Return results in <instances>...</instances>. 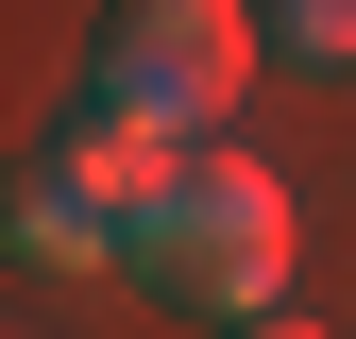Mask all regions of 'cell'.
<instances>
[{
	"mask_svg": "<svg viewBox=\"0 0 356 339\" xmlns=\"http://www.w3.org/2000/svg\"><path fill=\"white\" fill-rule=\"evenodd\" d=\"M119 272H136L153 306H187V322H272L289 306V187L254 153H187V187L136 221Z\"/></svg>",
	"mask_w": 356,
	"mask_h": 339,
	"instance_id": "obj_1",
	"label": "cell"
},
{
	"mask_svg": "<svg viewBox=\"0 0 356 339\" xmlns=\"http://www.w3.org/2000/svg\"><path fill=\"white\" fill-rule=\"evenodd\" d=\"M272 17V51H305V68H356V0H254Z\"/></svg>",
	"mask_w": 356,
	"mask_h": 339,
	"instance_id": "obj_5",
	"label": "cell"
},
{
	"mask_svg": "<svg viewBox=\"0 0 356 339\" xmlns=\"http://www.w3.org/2000/svg\"><path fill=\"white\" fill-rule=\"evenodd\" d=\"M17 254H34V272H102V254H136V221H119L102 187H68V170L34 153V170H17Z\"/></svg>",
	"mask_w": 356,
	"mask_h": 339,
	"instance_id": "obj_4",
	"label": "cell"
},
{
	"mask_svg": "<svg viewBox=\"0 0 356 339\" xmlns=\"http://www.w3.org/2000/svg\"><path fill=\"white\" fill-rule=\"evenodd\" d=\"M254 34L272 17H238V0H119L102 17V102L170 119V136H220L238 85H254Z\"/></svg>",
	"mask_w": 356,
	"mask_h": 339,
	"instance_id": "obj_2",
	"label": "cell"
},
{
	"mask_svg": "<svg viewBox=\"0 0 356 339\" xmlns=\"http://www.w3.org/2000/svg\"><path fill=\"white\" fill-rule=\"evenodd\" d=\"M51 170H68V187H102L119 221H153V204L187 187V136H170V119H136V102H102V85H85V119L51 136Z\"/></svg>",
	"mask_w": 356,
	"mask_h": 339,
	"instance_id": "obj_3",
	"label": "cell"
},
{
	"mask_svg": "<svg viewBox=\"0 0 356 339\" xmlns=\"http://www.w3.org/2000/svg\"><path fill=\"white\" fill-rule=\"evenodd\" d=\"M220 339H323V322H220Z\"/></svg>",
	"mask_w": 356,
	"mask_h": 339,
	"instance_id": "obj_6",
	"label": "cell"
}]
</instances>
